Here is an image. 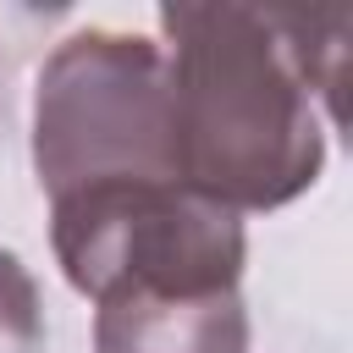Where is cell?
Returning a JSON list of instances; mask_svg holds the SVG:
<instances>
[{"label":"cell","mask_w":353,"mask_h":353,"mask_svg":"<svg viewBox=\"0 0 353 353\" xmlns=\"http://www.w3.org/2000/svg\"><path fill=\"white\" fill-rule=\"evenodd\" d=\"M160 39L182 188L248 215L320 182L325 132L342 121V11L165 0Z\"/></svg>","instance_id":"obj_1"},{"label":"cell","mask_w":353,"mask_h":353,"mask_svg":"<svg viewBox=\"0 0 353 353\" xmlns=\"http://www.w3.org/2000/svg\"><path fill=\"white\" fill-rule=\"evenodd\" d=\"M94 353H248L243 292H116L94 303Z\"/></svg>","instance_id":"obj_4"},{"label":"cell","mask_w":353,"mask_h":353,"mask_svg":"<svg viewBox=\"0 0 353 353\" xmlns=\"http://www.w3.org/2000/svg\"><path fill=\"white\" fill-rule=\"evenodd\" d=\"M33 176L50 199L94 182L171 176L165 55L143 33L83 28L33 77Z\"/></svg>","instance_id":"obj_2"},{"label":"cell","mask_w":353,"mask_h":353,"mask_svg":"<svg viewBox=\"0 0 353 353\" xmlns=\"http://www.w3.org/2000/svg\"><path fill=\"white\" fill-rule=\"evenodd\" d=\"M50 248L66 287L94 303L116 292H237L248 259L243 215L171 176L94 182L50 199Z\"/></svg>","instance_id":"obj_3"}]
</instances>
